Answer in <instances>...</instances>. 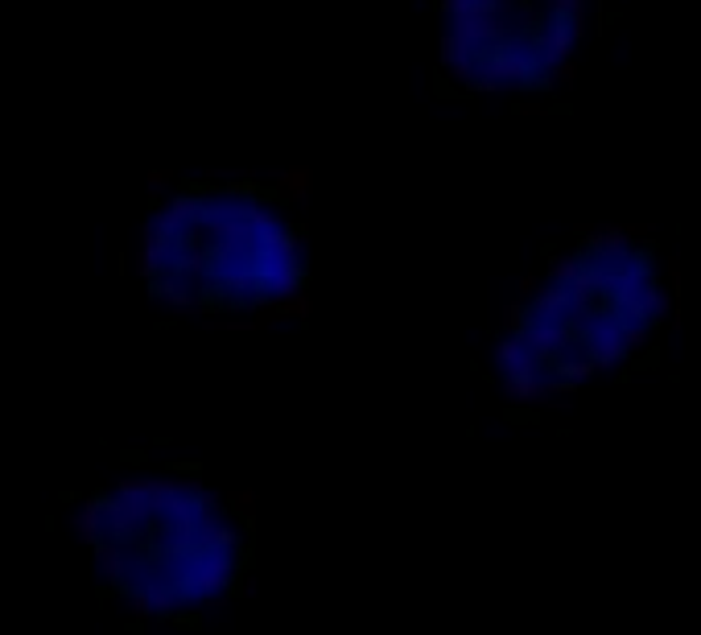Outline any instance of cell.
Wrapping results in <instances>:
<instances>
[{"mask_svg":"<svg viewBox=\"0 0 701 635\" xmlns=\"http://www.w3.org/2000/svg\"><path fill=\"white\" fill-rule=\"evenodd\" d=\"M673 314V260L652 231L586 227L512 297L491 351L499 392L524 409L570 400L648 355Z\"/></svg>","mask_w":701,"mask_h":635,"instance_id":"cell-1","label":"cell"},{"mask_svg":"<svg viewBox=\"0 0 701 635\" xmlns=\"http://www.w3.org/2000/svg\"><path fill=\"white\" fill-rule=\"evenodd\" d=\"M302 174L211 170L157 198L141 223L137 277L174 314L211 330L277 326L310 306V227Z\"/></svg>","mask_w":701,"mask_h":635,"instance_id":"cell-2","label":"cell"},{"mask_svg":"<svg viewBox=\"0 0 701 635\" xmlns=\"http://www.w3.org/2000/svg\"><path fill=\"white\" fill-rule=\"evenodd\" d=\"M108 598L145 623H198L252 590L256 499L203 475H120L71 512Z\"/></svg>","mask_w":701,"mask_h":635,"instance_id":"cell-3","label":"cell"},{"mask_svg":"<svg viewBox=\"0 0 701 635\" xmlns=\"http://www.w3.org/2000/svg\"><path fill=\"white\" fill-rule=\"evenodd\" d=\"M438 54L466 95L541 99L574 79L590 0H438Z\"/></svg>","mask_w":701,"mask_h":635,"instance_id":"cell-4","label":"cell"},{"mask_svg":"<svg viewBox=\"0 0 701 635\" xmlns=\"http://www.w3.org/2000/svg\"><path fill=\"white\" fill-rule=\"evenodd\" d=\"M170 186H174V174L170 170H149V198H161Z\"/></svg>","mask_w":701,"mask_h":635,"instance_id":"cell-5","label":"cell"}]
</instances>
